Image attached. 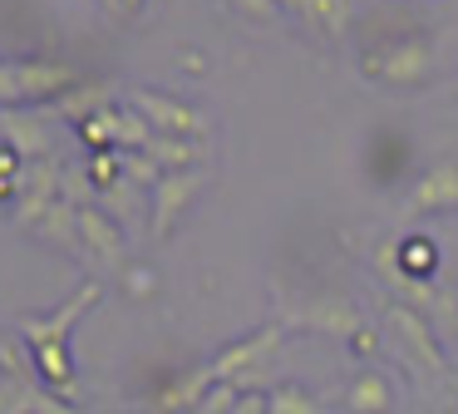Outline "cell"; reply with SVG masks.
I'll use <instances>...</instances> for the list:
<instances>
[{"label":"cell","mask_w":458,"mask_h":414,"mask_svg":"<svg viewBox=\"0 0 458 414\" xmlns=\"http://www.w3.org/2000/svg\"><path fill=\"white\" fill-rule=\"evenodd\" d=\"M60 84H70V74H64L60 65H45V59H35V65H0V99H5V104H11V99L55 94Z\"/></svg>","instance_id":"6da1fadb"},{"label":"cell","mask_w":458,"mask_h":414,"mask_svg":"<svg viewBox=\"0 0 458 414\" xmlns=\"http://www.w3.org/2000/svg\"><path fill=\"white\" fill-rule=\"evenodd\" d=\"M104 5H123V0H104Z\"/></svg>","instance_id":"7a4b0ae2"},{"label":"cell","mask_w":458,"mask_h":414,"mask_svg":"<svg viewBox=\"0 0 458 414\" xmlns=\"http://www.w3.org/2000/svg\"><path fill=\"white\" fill-rule=\"evenodd\" d=\"M123 5H139V0H123Z\"/></svg>","instance_id":"3957f363"}]
</instances>
